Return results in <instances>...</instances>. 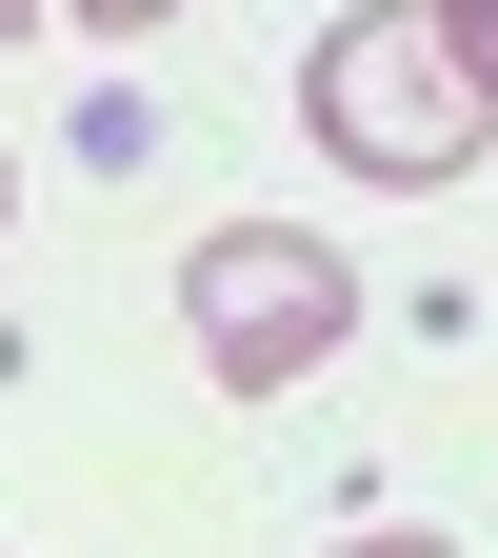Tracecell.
Wrapping results in <instances>:
<instances>
[{
    "label": "cell",
    "mask_w": 498,
    "mask_h": 558,
    "mask_svg": "<svg viewBox=\"0 0 498 558\" xmlns=\"http://www.w3.org/2000/svg\"><path fill=\"white\" fill-rule=\"evenodd\" d=\"M300 120H319V160L379 180V199H459V180L498 160V100L439 60V21H418V0H339L319 60H300Z\"/></svg>",
    "instance_id": "obj_1"
},
{
    "label": "cell",
    "mask_w": 498,
    "mask_h": 558,
    "mask_svg": "<svg viewBox=\"0 0 498 558\" xmlns=\"http://www.w3.org/2000/svg\"><path fill=\"white\" fill-rule=\"evenodd\" d=\"M180 319H199V379L220 399H279V379H319L360 339V279L300 220H220V240H180Z\"/></svg>",
    "instance_id": "obj_2"
},
{
    "label": "cell",
    "mask_w": 498,
    "mask_h": 558,
    "mask_svg": "<svg viewBox=\"0 0 498 558\" xmlns=\"http://www.w3.org/2000/svg\"><path fill=\"white\" fill-rule=\"evenodd\" d=\"M418 21H439V60H459L478 100H498V0H418Z\"/></svg>",
    "instance_id": "obj_3"
},
{
    "label": "cell",
    "mask_w": 498,
    "mask_h": 558,
    "mask_svg": "<svg viewBox=\"0 0 498 558\" xmlns=\"http://www.w3.org/2000/svg\"><path fill=\"white\" fill-rule=\"evenodd\" d=\"M40 21H100V40H160L180 0H40Z\"/></svg>",
    "instance_id": "obj_4"
},
{
    "label": "cell",
    "mask_w": 498,
    "mask_h": 558,
    "mask_svg": "<svg viewBox=\"0 0 498 558\" xmlns=\"http://www.w3.org/2000/svg\"><path fill=\"white\" fill-rule=\"evenodd\" d=\"M319 558H459V538H399V519H379V538H319Z\"/></svg>",
    "instance_id": "obj_5"
},
{
    "label": "cell",
    "mask_w": 498,
    "mask_h": 558,
    "mask_svg": "<svg viewBox=\"0 0 498 558\" xmlns=\"http://www.w3.org/2000/svg\"><path fill=\"white\" fill-rule=\"evenodd\" d=\"M21 21H40V0H0V40H21Z\"/></svg>",
    "instance_id": "obj_6"
},
{
    "label": "cell",
    "mask_w": 498,
    "mask_h": 558,
    "mask_svg": "<svg viewBox=\"0 0 498 558\" xmlns=\"http://www.w3.org/2000/svg\"><path fill=\"white\" fill-rule=\"evenodd\" d=\"M0 220H21V160H0Z\"/></svg>",
    "instance_id": "obj_7"
}]
</instances>
